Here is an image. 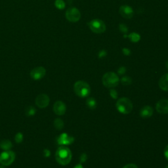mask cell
Wrapping results in <instances>:
<instances>
[{
	"mask_svg": "<svg viewBox=\"0 0 168 168\" xmlns=\"http://www.w3.org/2000/svg\"><path fill=\"white\" fill-rule=\"evenodd\" d=\"M72 152L66 146H60L57 150L55 153L56 160L58 163L62 166H66L72 160Z\"/></svg>",
	"mask_w": 168,
	"mask_h": 168,
	"instance_id": "obj_1",
	"label": "cell"
},
{
	"mask_svg": "<svg viewBox=\"0 0 168 168\" xmlns=\"http://www.w3.org/2000/svg\"><path fill=\"white\" fill-rule=\"evenodd\" d=\"M74 90L75 93L81 98L88 97L91 92L89 85L84 81H76L74 85Z\"/></svg>",
	"mask_w": 168,
	"mask_h": 168,
	"instance_id": "obj_2",
	"label": "cell"
},
{
	"mask_svg": "<svg viewBox=\"0 0 168 168\" xmlns=\"http://www.w3.org/2000/svg\"><path fill=\"white\" fill-rule=\"evenodd\" d=\"M116 108L121 114H128L132 111L133 103L131 100L126 97L119 99L116 103Z\"/></svg>",
	"mask_w": 168,
	"mask_h": 168,
	"instance_id": "obj_3",
	"label": "cell"
},
{
	"mask_svg": "<svg viewBox=\"0 0 168 168\" xmlns=\"http://www.w3.org/2000/svg\"><path fill=\"white\" fill-rule=\"evenodd\" d=\"M103 84L106 87L108 88H113L116 87L120 82V79L118 76L114 72H109L106 73L103 76Z\"/></svg>",
	"mask_w": 168,
	"mask_h": 168,
	"instance_id": "obj_4",
	"label": "cell"
},
{
	"mask_svg": "<svg viewBox=\"0 0 168 168\" xmlns=\"http://www.w3.org/2000/svg\"><path fill=\"white\" fill-rule=\"evenodd\" d=\"M15 154L11 151H5L0 154V164L3 166H8L15 161Z\"/></svg>",
	"mask_w": 168,
	"mask_h": 168,
	"instance_id": "obj_5",
	"label": "cell"
},
{
	"mask_svg": "<svg viewBox=\"0 0 168 168\" xmlns=\"http://www.w3.org/2000/svg\"><path fill=\"white\" fill-rule=\"evenodd\" d=\"M89 28L94 33H101L105 32L106 25L103 21L99 19H95L89 23Z\"/></svg>",
	"mask_w": 168,
	"mask_h": 168,
	"instance_id": "obj_6",
	"label": "cell"
},
{
	"mask_svg": "<svg viewBox=\"0 0 168 168\" xmlns=\"http://www.w3.org/2000/svg\"><path fill=\"white\" fill-rule=\"evenodd\" d=\"M66 18L70 22L76 23L80 19L81 13L77 8L71 7L66 11Z\"/></svg>",
	"mask_w": 168,
	"mask_h": 168,
	"instance_id": "obj_7",
	"label": "cell"
},
{
	"mask_svg": "<svg viewBox=\"0 0 168 168\" xmlns=\"http://www.w3.org/2000/svg\"><path fill=\"white\" fill-rule=\"evenodd\" d=\"M46 74V70L44 67H36L30 72V77L34 80H39L42 79Z\"/></svg>",
	"mask_w": 168,
	"mask_h": 168,
	"instance_id": "obj_8",
	"label": "cell"
},
{
	"mask_svg": "<svg viewBox=\"0 0 168 168\" xmlns=\"http://www.w3.org/2000/svg\"><path fill=\"white\" fill-rule=\"evenodd\" d=\"M36 105L39 108H45L50 102L49 97L46 94H40L36 98Z\"/></svg>",
	"mask_w": 168,
	"mask_h": 168,
	"instance_id": "obj_9",
	"label": "cell"
},
{
	"mask_svg": "<svg viewBox=\"0 0 168 168\" xmlns=\"http://www.w3.org/2000/svg\"><path fill=\"white\" fill-rule=\"evenodd\" d=\"M74 141V138L73 137L69 136L66 133H63L57 138V143L60 145H71Z\"/></svg>",
	"mask_w": 168,
	"mask_h": 168,
	"instance_id": "obj_10",
	"label": "cell"
},
{
	"mask_svg": "<svg viewBox=\"0 0 168 168\" xmlns=\"http://www.w3.org/2000/svg\"><path fill=\"white\" fill-rule=\"evenodd\" d=\"M156 109L158 113L163 114H168V100L161 99L157 103Z\"/></svg>",
	"mask_w": 168,
	"mask_h": 168,
	"instance_id": "obj_11",
	"label": "cell"
},
{
	"mask_svg": "<svg viewBox=\"0 0 168 168\" xmlns=\"http://www.w3.org/2000/svg\"><path fill=\"white\" fill-rule=\"evenodd\" d=\"M119 12H120L121 16L126 19H131L134 14L132 8L127 5L121 6L120 7V9H119Z\"/></svg>",
	"mask_w": 168,
	"mask_h": 168,
	"instance_id": "obj_12",
	"label": "cell"
},
{
	"mask_svg": "<svg viewBox=\"0 0 168 168\" xmlns=\"http://www.w3.org/2000/svg\"><path fill=\"white\" fill-rule=\"evenodd\" d=\"M66 111V106L65 104L62 101H57L54 104L53 111L58 116H63L65 114Z\"/></svg>",
	"mask_w": 168,
	"mask_h": 168,
	"instance_id": "obj_13",
	"label": "cell"
},
{
	"mask_svg": "<svg viewBox=\"0 0 168 168\" xmlns=\"http://www.w3.org/2000/svg\"><path fill=\"white\" fill-rule=\"evenodd\" d=\"M153 114V108L150 106H145L140 111V116L143 118H151Z\"/></svg>",
	"mask_w": 168,
	"mask_h": 168,
	"instance_id": "obj_14",
	"label": "cell"
},
{
	"mask_svg": "<svg viewBox=\"0 0 168 168\" xmlns=\"http://www.w3.org/2000/svg\"><path fill=\"white\" fill-rule=\"evenodd\" d=\"M159 87L163 91H168V73L163 75L160 79Z\"/></svg>",
	"mask_w": 168,
	"mask_h": 168,
	"instance_id": "obj_15",
	"label": "cell"
},
{
	"mask_svg": "<svg viewBox=\"0 0 168 168\" xmlns=\"http://www.w3.org/2000/svg\"><path fill=\"white\" fill-rule=\"evenodd\" d=\"M0 147L4 151H10L11 148L13 147V145L9 140L4 139L0 143Z\"/></svg>",
	"mask_w": 168,
	"mask_h": 168,
	"instance_id": "obj_16",
	"label": "cell"
},
{
	"mask_svg": "<svg viewBox=\"0 0 168 168\" xmlns=\"http://www.w3.org/2000/svg\"><path fill=\"white\" fill-rule=\"evenodd\" d=\"M86 105L89 107L90 109H94L97 106V102L95 99L92 97H89L86 100Z\"/></svg>",
	"mask_w": 168,
	"mask_h": 168,
	"instance_id": "obj_17",
	"label": "cell"
},
{
	"mask_svg": "<svg viewBox=\"0 0 168 168\" xmlns=\"http://www.w3.org/2000/svg\"><path fill=\"white\" fill-rule=\"evenodd\" d=\"M54 126L58 130H61L64 127V122L60 118H57L54 121Z\"/></svg>",
	"mask_w": 168,
	"mask_h": 168,
	"instance_id": "obj_18",
	"label": "cell"
},
{
	"mask_svg": "<svg viewBox=\"0 0 168 168\" xmlns=\"http://www.w3.org/2000/svg\"><path fill=\"white\" fill-rule=\"evenodd\" d=\"M36 108L32 106H28V107H27L25 110L26 115L28 116H33L36 114Z\"/></svg>",
	"mask_w": 168,
	"mask_h": 168,
	"instance_id": "obj_19",
	"label": "cell"
},
{
	"mask_svg": "<svg viewBox=\"0 0 168 168\" xmlns=\"http://www.w3.org/2000/svg\"><path fill=\"white\" fill-rule=\"evenodd\" d=\"M121 82L124 85H128L132 83V79L129 76H124L121 79Z\"/></svg>",
	"mask_w": 168,
	"mask_h": 168,
	"instance_id": "obj_20",
	"label": "cell"
},
{
	"mask_svg": "<svg viewBox=\"0 0 168 168\" xmlns=\"http://www.w3.org/2000/svg\"><path fill=\"white\" fill-rule=\"evenodd\" d=\"M55 5L59 9H63L65 7V3L63 0H56L55 2Z\"/></svg>",
	"mask_w": 168,
	"mask_h": 168,
	"instance_id": "obj_21",
	"label": "cell"
},
{
	"mask_svg": "<svg viewBox=\"0 0 168 168\" xmlns=\"http://www.w3.org/2000/svg\"><path fill=\"white\" fill-rule=\"evenodd\" d=\"M129 38L131 39V41L133 42H137L140 39V36L137 33H131L129 36Z\"/></svg>",
	"mask_w": 168,
	"mask_h": 168,
	"instance_id": "obj_22",
	"label": "cell"
},
{
	"mask_svg": "<svg viewBox=\"0 0 168 168\" xmlns=\"http://www.w3.org/2000/svg\"><path fill=\"white\" fill-rule=\"evenodd\" d=\"M23 139H24V136H23V134L22 133L19 132V133H18L16 134V135H15V141H16V143H22L23 140Z\"/></svg>",
	"mask_w": 168,
	"mask_h": 168,
	"instance_id": "obj_23",
	"label": "cell"
},
{
	"mask_svg": "<svg viewBox=\"0 0 168 168\" xmlns=\"http://www.w3.org/2000/svg\"><path fill=\"white\" fill-rule=\"evenodd\" d=\"M110 95H111V96L112 98L113 99H117V97H118V93L117 91L114 90V89H111L110 91Z\"/></svg>",
	"mask_w": 168,
	"mask_h": 168,
	"instance_id": "obj_24",
	"label": "cell"
},
{
	"mask_svg": "<svg viewBox=\"0 0 168 168\" xmlns=\"http://www.w3.org/2000/svg\"><path fill=\"white\" fill-rule=\"evenodd\" d=\"M120 30H121V32H124V33H126L127 32V26L124 24H121L120 25Z\"/></svg>",
	"mask_w": 168,
	"mask_h": 168,
	"instance_id": "obj_25",
	"label": "cell"
},
{
	"mask_svg": "<svg viewBox=\"0 0 168 168\" xmlns=\"http://www.w3.org/2000/svg\"><path fill=\"white\" fill-rule=\"evenodd\" d=\"M126 68H125V67H124V66L120 67V68L118 69V73H119V74H120V75L124 74V73L126 72Z\"/></svg>",
	"mask_w": 168,
	"mask_h": 168,
	"instance_id": "obj_26",
	"label": "cell"
},
{
	"mask_svg": "<svg viewBox=\"0 0 168 168\" xmlns=\"http://www.w3.org/2000/svg\"><path fill=\"white\" fill-rule=\"evenodd\" d=\"M44 156H45V157L48 158V157H49V156H50V155H51V152H50L49 150H48V149H45V150H44Z\"/></svg>",
	"mask_w": 168,
	"mask_h": 168,
	"instance_id": "obj_27",
	"label": "cell"
},
{
	"mask_svg": "<svg viewBox=\"0 0 168 168\" xmlns=\"http://www.w3.org/2000/svg\"><path fill=\"white\" fill-rule=\"evenodd\" d=\"M123 168H139V167H137L135 164H127L126 166H125Z\"/></svg>",
	"mask_w": 168,
	"mask_h": 168,
	"instance_id": "obj_28",
	"label": "cell"
},
{
	"mask_svg": "<svg viewBox=\"0 0 168 168\" xmlns=\"http://www.w3.org/2000/svg\"><path fill=\"white\" fill-rule=\"evenodd\" d=\"M87 155L85 154H81V156H80V161H81V162H84V161H85V160H87Z\"/></svg>",
	"mask_w": 168,
	"mask_h": 168,
	"instance_id": "obj_29",
	"label": "cell"
},
{
	"mask_svg": "<svg viewBox=\"0 0 168 168\" xmlns=\"http://www.w3.org/2000/svg\"><path fill=\"white\" fill-rule=\"evenodd\" d=\"M164 156L166 160L168 161V145L166 146V147L164 149Z\"/></svg>",
	"mask_w": 168,
	"mask_h": 168,
	"instance_id": "obj_30",
	"label": "cell"
},
{
	"mask_svg": "<svg viewBox=\"0 0 168 168\" xmlns=\"http://www.w3.org/2000/svg\"><path fill=\"white\" fill-rule=\"evenodd\" d=\"M123 52L124 54L126 55H130V50L127 48H124L123 49Z\"/></svg>",
	"mask_w": 168,
	"mask_h": 168,
	"instance_id": "obj_31",
	"label": "cell"
},
{
	"mask_svg": "<svg viewBox=\"0 0 168 168\" xmlns=\"http://www.w3.org/2000/svg\"><path fill=\"white\" fill-rule=\"evenodd\" d=\"M106 55V52H105V51H100V53H99V57L102 58V57H105V56Z\"/></svg>",
	"mask_w": 168,
	"mask_h": 168,
	"instance_id": "obj_32",
	"label": "cell"
},
{
	"mask_svg": "<svg viewBox=\"0 0 168 168\" xmlns=\"http://www.w3.org/2000/svg\"><path fill=\"white\" fill-rule=\"evenodd\" d=\"M74 168H83V167L81 166V165L79 164V165H77V166H76L74 167Z\"/></svg>",
	"mask_w": 168,
	"mask_h": 168,
	"instance_id": "obj_33",
	"label": "cell"
},
{
	"mask_svg": "<svg viewBox=\"0 0 168 168\" xmlns=\"http://www.w3.org/2000/svg\"><path fill=\"white\" fill-rule=\"evenodd\" d=\"M0 168H6V167L5 166H3L2 165V166H0Z\"/></svg>",
	"mask_w": 168,
	"mask_h": 168,
	"instance_id": "obj_34",
	"label": "cell"
},
{
	"mask_svg": "<svg viewBox=\"0 0 168 168\" xmlns=\"http://www.w3.org/2000/svg\"><path fill=\"white\" fill-rule=\"evenodd\" d=\"M166 168H168V165H167V166H166Z\"/></svg>",
	"mask_w": 168,
	"mask_h": 168,
	"instance_id": "obj_35",
	"label": "cell"
}]
</instances>
